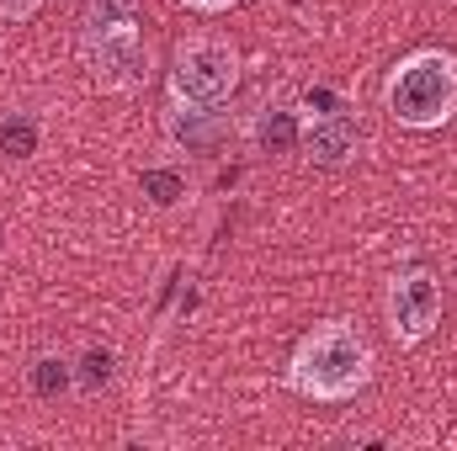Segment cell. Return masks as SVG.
I'll return each mask as SVG.
<instances>
[{
	"label": "cell",
	"mask_w": 457,
	"mask_h": 451,
	"mask_svg": "<svg viewBox=\"0 0 457 451\" xmlns=\"http://www.w3.org/2000/svg\"><path fill=\"white\" fill-rule=\"evenodd\" d=\"M372 340L351 319H325L293 345L287 356V388L309 404H351L372 382Z\"/></svg>",
	"instance_id": "1"
},
{
	"label": "cell",
	"mask_w": 457,
	"mask_h": 451,
	"mask_svg": "<svg viewBox=\"0 0 457 451\" xmlns=\"http://www.w3.org/2000/svg\"><path fill=\"white\" fill-rule=\"evenodd\" d=\"M383 107L410 133H436L457 117V53L453 48H410L388 80H383Z\"/></svg>",
	"instance_id": "2"
},
{
	"label": "cell",
	"mask_w": 457,
	"mask_h": 451,
	"mask_svg": "<svg viewBox=\"0 0 457 451\" xmlns=\"http://www.w3.org/2000/svg\"><path fill=\"white\" fill-rule=\"evenodd\" d=\"M80 59L91 80L112 96L149 86V43L133 16V0H91L86 27H80Z\"/></svg>",
	"instance_id": "3"
},
{
	"label": "cell",
	"mask_w": 457,
	"mask_h": 451,
	"mask_svg": "<svg viewBox=\"0 0 457 451\" xmlns=\"http://www.w3.org/2000/svg\"><path fill=\"white\" fill-rule=\"evenodd\" d=\"M239 48L219 37V32H192L176 43L170 53V70H165V91H170V107H197V112H219L234 102L239 91Z\"/></svg>",
	"instance_id": "4"
},
{
	"label": "cell",
	"mask_w": 457,
	"mask_h": 451,
	"mask_svg": "<svg viewBox=\"0 0 457 451\" xmlns=\"http://www.w3.org/2000/svg\"><path fill=\"white\" fill-rule=\"evenodd\" d=\"M383 324L399 350H415L442 330V282L426 271V266H410V271H394L388 276V292H383Z\"/></svg>",
	"instance_id": "5"
},
{
	"label": "cell",
	"mask_w": 457,
	"mask_h": 451,
	"mask_svg": "<svg viewBox=\"0 0 457 451\" xmlns=\"http://www.w3.org/2000/svg\"><path fill=\"white\" fill-rule=\"evenodd\" d=\"M298 144H303V154L314 160V165H325V170H336L345 165L351 154H356V144H361V127H356V117L336 107V112H298Z\"/></svg>",
	"instance_id": "6"
},
{
	"label": "cell",
	"mask_w": 457,
	"mask_h": 451,
	"mask_svg": "<svg viewBox=\"0 0 457 451\" xmlns=\"http://www.w3.org/2000/svg\"><path fill=\"white\" fill-rule=\"evenodd\" d=\"M32 382H37L43 393H70V388H75V372H70L64 356H37V361H32Z\"/></svg>",
	"instance_id": "7"
},
{
	"label": "cell",
	"mask_w": 457,
	"mask_h": 451,
	"mask_svg": "<svg viewBox=\"0 0 457 451\" xmlns=\"http://www.w3.org/2000/svg\"><path fill=\"white\" fill-rule=\"evenodd\" d=\"M0 149H5V154H27V149H32V127H27V122H21V127L5 122V127H0Z\"/></svg>",
	"instance_id": "8"
},
{
	"label": "cell",
	"mask_w": 457,
	"mask_h": 451,
	"mask_svg": "<svg viewBox=\"0 0 457 451\" xmlns=\"http://www.w3.org/2000/svg\"><path fill=\"white\" fill-rule=\"evenodd\" d=\"M37 11H43V0H0V21H16V27L32 21Z\"/></svg>",
	"instance_id": "9"
},
{
	"label": "cell",
	"mask_w": 457,
	"mask_h": 451,
	"mask_svg": "<svg viewBox=\"0 0 457 451\" xmlns=\"http://www.w3.org/2000/svg\"><path fill=\"white\" fill-rule=\"evenodd\" d=\"M187 11H197V16H224V11H234L239 0H181Z\"/></svg>",
	"instance_id": "10"
},
{
	"label": "cell",
	"mask_w": 457,
	"mask_h": 451,
	"mask_svg": "<svg viewBox=\"0 0 457 451\" xmlns=\"http://www.w3.org/2000/svg\"><path fill=\"white\" fill-rule=\"evenodd\" d=\"M149 186L160 192L154 202H176V176H149Z\"/></svg>",
	"instance_id": "11"
}]
</instances>
